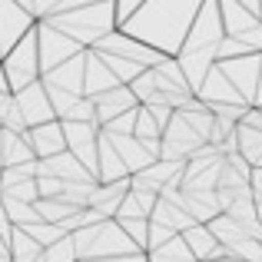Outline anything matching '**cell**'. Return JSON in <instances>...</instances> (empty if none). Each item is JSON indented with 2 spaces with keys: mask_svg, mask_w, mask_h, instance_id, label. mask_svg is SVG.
<instances>
[{
  "mask_svg": "<svg viewBox=\"0 0 262 262\" xmlns=\"http://www.w3.org/2000/svg\"><path fill=\"white\" fill-rule=\"evenodd\" d=\"M33 146H37L40 153H60V149H63V126H57V123H40L37 136H33Z\"/></svg>",
  "mask_w": 262,
  "mask_h": 262,
  "instance_id": "obj_1",
  "label": "cell"
},
{
  "mask_svg": "<svg viewBox=\"0 0 262 262\" xmlns=\"http://www.w3.org/2000/svg\"><path fill=\"white\" fill-rule=\"evenodd\" d=\"M249 186H252V203H262V166L252 169L249 176Z\"/></svg>",
  "mask_w": 262,
  "mask_h": 262,
  "instance_id": "obj_2",
  "label": "cell"
},
{
  "mask_svg": "<svg viewBox=\"0 0 262 262\" xmlns=\"http://www.w3.org/2000/svg\"><path fill=\"white\" fill-rule=\"evenodd\" d=\"M259 83H262V70H259ZM259 100H262V86H259Z\"/></svg>",
  "mask_w": 262,
  "mask_h": 262,
  "instance_id": "obj_3",
  "label": "cell"
}]
</instances>
